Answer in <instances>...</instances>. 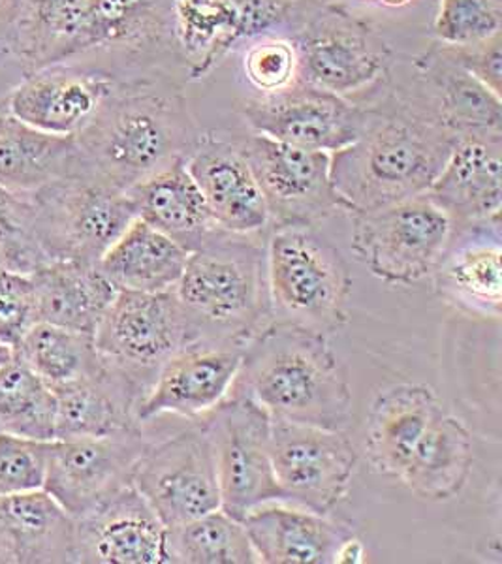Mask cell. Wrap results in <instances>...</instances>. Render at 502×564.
<instances>
[{"label":"cell","instance_id":"17","mask_svg":"<svg viewBox=\"0 0 502 564\" xmlns=\"http://www.w3.org/2000/svg\"><path fill=\"white\" fill-rule=\"evenodd\" d=\"M243 350L194 343L167 359L138 406L142 425L164 416L200 420L228 398L238 379Z\"/></svg>","mask_w":502,"mask_h":564},{"label":"cell","instance_id":"3","mask_svg":"<svg viewBox=\"0 0 502 564\" xmlns=\"http://www.w3.org/2000/svg\"><path fill=\"white\" fill-rule=\"evenodd\" d=\"M230 393L262 404L275 420L345 431L352 388L328 337L271 322L243 350Z\"/></svg>","mask_w":502,"mask_h":564},{"label":"cell","instance_id":"8","mask_svg":"<svg viewBox=\"0 0 502 564\" xmlns=\"http://www.w3.org/2000/svg\"><path fill=\"white\" fill-rule=\"evenodd\" d=\"M348 215L356 257L388 284L408 286L432 275L454 234L451 218L427 194Z\"/></svg>","mask_w":502,"mask_h":564},{"label":"cell","instance_id":"45","mask_svg":"<svg viewBox=\"0 0 502 564\" xmlns=\"http://www.w3.org/2000/svg\"><path fill=\"white\" fill-rule=\"evenodd\" d=\"M363 561H365V545L361 544V540L356 534L342 542L335 557V563L339 564H360Z\"/></svg>","mask_w":502,"mask_h":564},{"label":"cell","instance_id":"33","mask_svg":"<svg viewBox=\"0 0 502 564\" xmlns=\"http://www.w3.org/2000/svg\"><path fill=\"white\" fill-rule=\"evenodd\" d=\"M190 252L162 231L135 217L121 238L106 250L98 268L106 279L127 292H164L174 289Z\"/></svg>","mask_w":502,"mask_h":564},{"label":"cell","instance_id":"5","mask_svg":"<svg viewBox=\"0 0 502 564\" xmlns=\"http://www.w3.org/2000/svg\"><path fill=\"white\" fill-rule=\"evenodd\" d=\"M273 322L328 337L347 326L352 279L341 250L313 226H281L265 236Z\"/></svg>","mask_w":502,"mask_h":564},{"label":"cell","instance_id":"22","mask_svg":"<svg viewBox=\"0 0 502 564\" xmlns=\"http://www.w3.org/2000/svg\"><path fill=\"white\" fill-rule=\"evenodd\" d=\"M427 196L454 228L501 217L502 132L459 135Z\"/></svg>","mask_w":502,"mask_h":564},{"label":"cell","instance_id":"20","mask_svg":"<svg viewBox=\"0 0 502 564\" xmlns=\"http://www.w3.org/2000/svg\"><path fill=\"white\" fill-rule=\"evenodd\" d=\"M501 217L454 228L432 279L435 292L467 315L499 321L502 311Z\"/></svg>","mask_w":502,"mask_h":564},{"label":"cell","instance_id":"44","mask_svg":"<svg viewBox=\"0 0 502 564\" xmlns=\"http://www.w3.org/2000/svg\"><path fill=\"white\" fill-rule=\"evenodd\" d=\"M18 0H0V55H10Z\"/></svg>","mask_w":502,"mask_h":564},{"label":"cell","instance_id":"1","mask_svg":"<svg viewBox=\"0 0 502 564\" xmlns=\"http://www.w3.org/2000/svg\"><path fill=\"white\" fill-rule=\"evenodd\" d=\"M458 135L446 129L424 98L388 90L368 106L360 138L331 154L335 191L350 212H371L432 188Z\"/></svg>","mask_w":502,"mask_h":564},{"label":"cell","instance_id":"42","mask_svg":"<svg viewBox=\"0 0 502 564\" xmlns=\"http://www.w3.org/2000/svg\"><path fill=\"white\" fill-rule=\"evenodd\" d=\"M39 322L33 276L0 270V345L15 348Z\"/></svg>","mask_w":502,"mask_h":564},{"label":"cell","instance_id":"40","mask_svg":"<svg viewBox=\"0 0 502 564\" xmlns=\"http://www.w3.org/2000/svg\"><path fill=\"white\" fill-rule=\"evenodd\" d=\"M243 74L258 95H273L299 82V61L291 36L265 34L249 42Z\"/></svg>","mask_w":502,"mask_h":564},{"label":"cell","instance_id":"16","mask_svg":"<svg viewBox=\"0 0 502 564\" xmlns=\"http://www.w3.org/2000/svg\"><path fill=\"white\" fill-rule=\"evenodd\" d=\"M185 164L222 230L241 236L270 231L264 194L233 135L200 132Z\"/></svg>","mask_w":502,"mask_h":564},{"label":"cell","instance_id":"28","mask_svg":"<svg viewBox=\"0 0 502 564\" xmlns=\"http://www.w3.org/2000/svg\"><path fill=\"white\" fill-rule=\"evenodd\" d=\"M53 391L57 398L55 441L143 427L138 420L142 391L123 372L103 361L102 369L95 375Z\"/></svg>","mask_w":502,"mask_h":564},{"label":"cell","instance_id":"21","mask_svg":"<svg viewBox=\"0 0 502 564\" xmlns=\"http://www.w3.org/2000/svg\"><path fill=\"white\" fill-rule=\"evenodd\" d=\"M170 7L172 0H89L84 45L70 63L106 55L119 58L108 70L117 79L134 74L143 58L172 45Z\"/></svg>","mask_w":502,"mask_h":564},{"label":"cell","instance_id":"30","mask_svg":"<svg viewBox=\"0 0 502 564\" xmlns=\"http://www.w3.org/2000/svg\"><path fill=\"white\" fill-rule=\"evenodd\" d=\"M39 322L95 335L117 289L98 263L55 260L31 273Z\"/></svg>","mask_w":502,"mask_h":564},{"label":"cell","instance_id":"18","mask_svg":"<svg viewBox=\"0 0 502 564\" xmlns=\"http://www.w3.org/2000/svg\"><path fill=\"white\" fill-rule=\"evenodd\" d=\"M110 72L55 65L25 76L8 97L7 111L18 121L53 135H76L116 87Z\"/></svg>","mask_w":502,"mask_h":564},{"label":"cell","instance_id":"43","mask_svg":"<svg viewBox=\"0 0 502 564\" xmlns=\"http://www.w3.org/2000/svg\"><path fill=\"white\" fill-rule=\"evenodd\" d=\"M454 57L465 70L477 77L485 87L502 97V39H493L467 47H450Z\"/></svg>","mask_w":502,"mask_h":564},{"label":"cell","instance_id":"23","mask_svg":"<svg viewBox=\"0 0 502 564\" xmlns=\"http://www.w3.org/2000/svg\"><path fill=\"white\" fill-rule=\"evenodd\" d=\"M258 561L264 564H335L354 529L329 516L271 502L243 518Z\"/></svg>","mask_w":502,"mask_h":564},{"label":"cell","instance_id":"14","mask_svg":"<svg viewBox=\"0 0 502 564\" xmlns=\"http://www.w3.org/2000/svg\"><path fill=\"white\" fill-rule=\"evenodd\" d=\"M148 444L143 427L52 441L44 491L78 520L132 484Z\"/></svg>","mask_w":502,"mask_h":564},{"label":"cell","instance_id":"38","mask_svg":"<svg viewBox=\"0 0 502 564\" xmlns=\"http://www.w3.org/2000/svg\"><path fill=\"white\" fill-rule=\"evenodd\" d=\"M0 252L7 270L29 275L47 263L36 238L33 194L13 193L0 186Z\"/></svg>","mask_w":502,"mask_h":564},{"label":"cell","instance_id":"39","mask_svg":"<svg viewBox=\"0 0 502 564\" xmlns=\"http://www.w3.org/2000/svg\"><path fill=\"white\" fill-rule=\"evenodd\" d=\"M501 0H438L433 36L446 47H467L501 34Z\"/></svg>","mask_w":502,"mask_h":564},{"label":"cell","instance_id":"15","mask_svg":"<svg viewBox=\"0 0 502 564\" xmlns=\"http://www.w3.org/2000/svg\"><path fill=\"white\" fill-rule=\"evenodd\" d=\"M247 129L296 148L339 153L360 138L368 106L296 82L273 95H258L239 104Z\"/></svg>","mask_w":502,"mask_h":564},{"label":"cell","instance_id":"13","mask_svg":"<svg viewBox=\"0 0 502 564\" xmlns=\"http://www.w3.org/2000/svg\"><path fill=\"white\" fill-rule=\"evenodd\" d=\"M270 456L283 502L329 516L348 495L358 452L342 431L271 417Z\"/></svg>","mask_w":502,"mask_h":564},{"label":"cell","instance_id":"4","mask_svg":"<svg viewBox=\"0 0 502 564\" xmlns=\"http://www.w3.org/2000/svg\"><path fill=\"white\" fill-rule=\"evenodd\" d=\"M265 236L225 230L188 254L174 292L194 343L245 348L273 322Z\"/></svg>","mask_w":502,"mask_h":564},{"label":"cell","instance_id":"27","mask_svg":"<svg viewBox=\"0 0 502 564\" xmlns=\"http://www.w3.org/2000/svg\"><path fill=\"white\" fill-rule=\"evenodd\" d=\"M443 409L429 386L395 384L380 391L365 430V452L374 470L400 480L419 436Z\"/></svg>","mask_w":502,"mask_h":564},{"label":"cell","instance_id":"46","mask_svg":"<svg viewBox=\"0 0 502 564\" xmlns=\"http://www.w3.org/2000/svg\"><path fill=\"white\" fill-rule=\"evenodd\" d=\"M413 0H376V4L384 8H405L411 4Z\"/></svg>","mask_w":502,"mask_h":564},{"label":"cell","instance_id":"7","mask_svg":"<svg viewBox=\"0 0 502 564\" xmlns=\"http://www.w3.org/2000/svg\"><path fill=\"white\" fill-rule=\"evenodd\" d=\"M36 238L47 262L98 263L135 218L127 191L98 180L84 167L33 194Z\"/></svg>","mask_w":502,"mask_h":564},{"label":"cell","instance_id":"47","mask_svg":"<svg viewBox=\"0 0 502 564\" xmlns=\"http://www.w3.org/2000/svg\"><path fill=\"white\" fill-rule=\"evenodd\" d=\"M13 358V350L12 348L4 347V345H0V366L2 364H7V361H10V359Z\"/></svg>","mask_w":502,"mask_h":564},{"label":"cell","instance_id":"49","mask_svg":"<svg viewBox=\"0 0 502 564\" xmlns=\"http://www.w3.org/2000/svg\"><path fill=\"white\" fill-rule=\"evenodd\" d=\"M365 2H368V0H365ZM369 2H376V0H369Z\"/></svg>","mask_w":502,"mask_h":564},{"label":"cell","instance_id":"34","mask_svg":"<svg viewBox=\"0 0 502 564\" xmlns=\"http://www.w3.org/2000/svg\"><path fill=\"white\" fill-rule=\"evenodd\" d=\"M170 39L190 79L209 76L243 44L239 0H172Z\"/></svg>","mask_w":502,"mask_h":564},{"label":"cell","instance_id":"41","mask_svg":"<svg viewBox=\"0 0 502 564\" xmlns=\"http://www.w3.org/2000/svg\"><path fill=\"white\" fill-rule=\"evenodd\" d=\"M50 443L0 431V499L44 489Z\"/></svg>","mask_w":502,"mask_h":564},{"label":"cell","instance_id":"25","mask_svg":"<svg viewBox=\"0 0 502 564\" xmlns=\"http://www.w3.org/2000/svg\"><path fill=\"white\" fill-rule=\"evenodd\" d=\"M0 563L76 564V520L44 489L2 497Z\"/></svg>","mask_w":502,"mask_h":564},{"label":"cell","instance_id":"11","mask_svg":"<svg viewBox=\"0 0 502 564\" xmlns=\"http://www.w3.org/2000/svg\"><path fill=\"white\" fill-rule=\"evenodd\" d=\"M132 484L166 529L219 510V476L204 422L193 420L175 435L149 441Z\"/></svg>","mask_w":502,"mask_h":564},{"label":"cell","instance_id":"19","mask_svg":"<svg viewBox=\"0 0 502 564\" xmlns=\"http://www.w3.org/2000/svg\"><path fill=\"white\" fill-rule=\"evenodd\" d=\"M166 527L130 484L76 520L78 564H166Z\"/></svg>","mask_w":502,"mask_h":564},{"label":"cell","instance_id":"24","mask_svg":"<svg viewBox=\"0 0 502 564\" xmlns=\"http://www.w3.org/2000/svg\"><path fill=\"white\" fill-rule=\"evenodd\" d=\"M419 97L454 134L502 132V97L465 70L450 47L437 44L414 61Z\"/></svg>","mask_w":502,"mask_h":564},{"label":"cell","instance_id":"29","mask_svg":"<svg viewBox=\"0 0 502 564\" xmlns=\"http://www.w3.org/2000/svg\"><path fill=\"white\" fill-rule=\"evenodd\" d=\"M89 0H18L10 57L23 76L76 58Z\"/></svg>","mask_w":502,"mask_h":564},{"label":"cell","instance_id":"32","mask_svg":"<svg viewBox=\"0 0 502 564\" xmlns=\"http://www.w3.org/2000/svg\"><path fill=\"white\" fill-rule=\"evenodd\" d=\"M472 462L469 430L443 409L419 436L400 481L419 499L448 500L465 488Z\"/></svg>","mask_w":502,"mask_h":564},{"label":"cell","instance_id":"10","mask_svg":"<svg viewBox=\"0 0 502 564\" xmlns=\"http://www.w3.org/2000/svg\"><path fill=\"white\" fill-rule=\"evenodd\" d=\"M200 420L217 465L220 508L243 521L257 508L283 502L271 465V416L264 406L241 393H228Z\"/></svg>","mask_w":502,"mask_h":564},{"label":"cell","instance_id":"31","mask_svg":"<svg viewBox=\"0 0 502 564\" xmlns=\"http://www.w3.org/2000/svg\"><path fill=\"white\" fill-rule=\"evenodd\" d=\"M74 135H53L0 111V186L34 194L81 170Z\"/></svg>","mask_w":502,"mask_h":564},{"label":"cell","instance_id":"37","mask_svg":"<svg viewBox=\"0 0 502 564\" xmlns=\"http://www.w3.org/2000/svg\"><path fill=\"white\" fill-rule=\"evenodd\" d=\"M55 391L13 356L0 366V431L12 435L55 441Z\"/></svg>","mask_w":502,"mask_h":564},{"label":"cell","instance_id":"2","mask_svg":"<svg viewBox=\"0 0 502 564\" xmlns=\"http://www.w3.org/2000/svg\"><path fill=\"white\" fill-rule=\"evenodd\" d=\"M200 132L172 79L135 72L117 82L74 140L85 172L129 191L187 159Z\"/></svg>","mask_w":502,"mask_h":564},{"label":"cell","instance_id":"35","mask_svg":"<svg viewBox=\"0 0 502 564\" xmlns=\"http://www.w3.org/2000/svg\"><path fill=\"white\" fill-rule=\"evenodd\" d=\"M13 356L52 390L78 382L102 369L95 335L36 322L13 348Z\"/></svg>","mask_w":502,"mask_h":564},{"label":"cell","instance_id":"48","mask_svg":"<svg viewBox=\"0 0 502 564\" xmlns=\"http://www.w3.org/2000/svg\"><path fill=\"white\" fill-rule=\"evenodd\" d=\"M4 268V257H2V252H0V270Z\"/></svg>","mask_w":502,"mask_h":564},{"label":"cell","instance_id":"12","mask_svg":"<svg viewBox=\"0 0 502 564\" xmlns=\"http://www.w3.org/2000/svg\"><path fill=\"white\" fill-rule=\"evenodd\" d=\"M233 138L262 188L271 228L315 226L337 212H347L331 180V154L251 130Z\"/></svg>","mask_w":502,"mask_h":564},{"label":"cell","instance_id":"36","mask_svg":"<svg viewBox=\"0 0 502 564\" xmlns=\"http://www.w3.org/2000/svg\"><path fill=\"white\" fill-rule=\"evenodd\" d=\"M166 564H260L241 521L222 508L166 529Z\"/></svg>","mask_w":502,"mask_h":564},{"label":"cell","instance_id":"9","mask_svg":"<svg viewBox=\"0 0 502 564\" xmlns=\"http://www.w3.org/2000/svg\"><path fill=\"white\" fill-rule=\"evenodd\" d=\"M95 345L103 364L123 372L145 398L161 367L194 345V337L174 289L119 290L98 324Z\"/></svg>","mask_w":502,"mask_h":564},{"label":"cell","instance_id":"26","mask_svg":"<svg viewBox=\"0 0 502 564\" xmlns=\"http://www.w3.org/2000/svg\"><path fill=\"white\" fill-rule=\"evenodd\" d=\"M135 207V217L194 252L220 234L219 223L209 212L200 188L188 174L185 159L127 191Z\"/></svg>","mask_w":502,"mask_h":564},{"label":"cell","instance_id":"6","mask_svg":"<svg viewBox=\"0 0 502 564\" xmlns=\"http://www.w3.org/2000/svg\"><path fill=\"white\" fill-rule=\"evenodd\" d=\"M291 26L303 84L342 98L386 85L392 47L348 8L331 0H299Z\"/></svg>","mask_w":502,"mask_h":564}]
</instances>
